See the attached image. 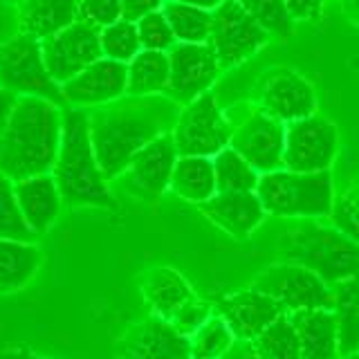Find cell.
Segmentation results:
<instances>
[{
  "label": "cell",
  "instance_id": "1",
  "mask_svg": "<svg viewBox=\"0 0 359 359\" xmlns=\"http://www.w3.org/2000/svg\"><path fill=\"white\" fill-rule=\"evenodd\" d=\"M180 110L182 106L166 95H126L108 106L88 110L95 155L108 182L121 177L144 146L166 133H173Z\"/></svg>",
  "mask_w": 359,
  "mask_h": 359
},
{
  "label": "cell",
  "instance_id": "17",
  "mask_svg": "<svg viewBox=\"0 0 359 359\" xmlns=\"http://www.w3.org/2000/svg\"><path fill=\"white\" fill-rule=\"evenodd\" d=\"M119 359H191V339L162 317L133 325L117 346Z\"/></svg>",
  "mask_w": 359,
  "mask_h": 359
},
{
  "label": "cell",
  "instance_id": "2",
  "mask_svg": "<svg viewBox=\"0 0 359 359\" xmlns=\"http://www.w3.org/2000/svg\"><path fill=\"white\" fill-rule=\"evenodd\" d=\"M63 110L39 97H20L0 137V173L11 182L52 173L61 149Z\"/></svg>",
  "mask_w": 359,
  "mask_h": 359
},
{
  "label": "cell",
  "instance_id": "25",
  "mask_svg": "<svg viewBox=\"0 0 359 359\" xmlns=\"http://www.w3.org/2000/svg\"><path fill=\"white\" fill-rule=\"evenodd\" d=\"M171 191L196 207L216 196L218 187L211 157H180L171 177Z\"/></svg>",
  "mask_w": 359,
  "mask_h": 359
},
{
  "label": "cell",
  "instance_id": "39",
  "mask_svg": "<svg viewBox=\"0 0 359 359\" xmlns=\"http://www.w3.org/2000/svg\"><path fill=\"white\" fill-rule=\"evenodd\" d=\"M166 0H121V18L130 22H140L144 16L162 11Z\"/></svg>",
  "mask_w": 359,
  "mask_h": 359
},
{
  "label": "cell",
  "instance_id": "33",
  "mask_svg": "<svg viewBox=\"0 0 359 359\" xmlns=\"http://www.w3.org/2000/svg\"><path fill=\"white\" fill-rule=\"evenodd\" d=\"M236 341V334L227 325L220 314L213 317L202 325V328L191 337V357L194 359H220L229 353V348Z\"/></svg>",
  "mask_w": 359,
  "mask_h": 359
},
{
  "label": "cell",
  "instance_id": "24",
  "mask_svg": "<svg viewBox=\"0 0 359 359\" xmlns=\"http://www.w3.org/2000/svg\"><path fill=\"white\" fill-rule=\"evenodd\" d=\"M43 252L36 243L0 238V294H11L25 287L39 274Z\"/></svg>",
  "mask_w": 359,
  "mask_h": 359
},
{
  "label": "cell",
  "instance_id": "12",
  "mask_svg": "<svg viewBox=\"0 0 359 359\" xmlns=\"http://www.w3.org/2000/svg\"><path fill=\"white\" fill-rule=\"evenodd\" d=\"M229 146L238 155H243L261 175L278 171V168H283L285 123L252 106L233 123Z\"/></svg>",
  "mask_w": 359,
  "mask_h": 359
},
{
  "label": "cell",
  "instance_id": "43",
  "mask_svg": "<svg viewBox=\"0 0 359 359\" xmlns=\"http://www.w3.org/2000/svg\"><path fill=\"white\" fill-rule=\"evenodd\" d=\"M171 3H182V5H194L200 9H207V11H216L224 0H171Z\"/></svg>",
  "mask_w": 359,
  "mask_h": 359
},
{
  "label": "cell",
  "instance_id": "27",
  "mask_svg": "<svg viewBox=\"0 0 359 359\" xmlns=\"http://www.w3.org/2000/svg\"><path fill=\"white\" fill-rule=\"evenodd\" d=\"M171 65H168V52H151L142 50L128 63V97H155L166 95Z\"/></svg>",
  "mask_w": 359,
  "mask_h": 359
},
{
  "label": "cell",
  "instance_id": "10",
  "mask_svg": "<svg viewBox=\"0 0 359 359\" xmlns=\"http://www.w3.org/2000/svg\"><path fill=\"white\" fill-rule=\"evenodd\" d=\"M337 153H339V130L328 117L312 115L285 126L283 168H287V171H330Z\"/></svg>",
  "mask_w": 359,
  "mask_h": 359
},
{
  "label": "cell",
  "instance_id": "9",
  "mask_svg": "<svg viewBox=\"0 0 359 359\" xmlns=\"http://www.w3.org/2000/svg\"><path fill=\"white\" fill-rule=\"evenodd\" d=\"M254 106L287 126L317 115V93L292 67H269L254 86Z\"/></svg>",
  "mask_w": 359,
  "mask_h": 359
},
{
  "label": "cell",
  "instance_id": "38",
  "mask_svg": "<svg viewBox=\"0 0 359 359\" xmlns=\"http://www.w3.org/2000/svg\"><path fill=\"white\" fill-rule=\"evenodd\" d=\"M328 218L337 231H341L346 238H351L355 245H359V209L346 196L334 198V205Z\"/></svg>",
  "mask_w": 359,
  "mask_h": 359
},
{
  "label": "cell",
  "instance_id": "11",
  "mask_svg": "<svg viewBox=\"0 0 359 359\" xmlns=\"http://www.w3.org/2000/svg\"><path fill=\"white\" fill-rule=\"evenodd\" d=\"M269 39L272 36L238 3L224 0L213 11L207 45L216 54L220 70H229V67L241 65L261 48H265Z\"/></svg>",
  "mask_w": 359,
  "mask_h": 359
},
{
  "label": "cell",
  "instance_id": "36",
  "mask_svg": "<svg viewBox=\"0 0 359 359\" xmlns=\"http://www.w3.org/2000/svg\"><path fill=\"white\" fill-rule=\"evenodd\" d=\"M213 317V308L209 306L207 301H202V299H191L187 301L182 308H180L171 319V325L180 332V334H184V337H194L202 325H205L209 319Z\"/></svg>",
  "mask_w": 359,
  "mask_h": 359
},
{
  "label": "cell",
  "instance_id": "32",
  "mask_svg": "<svg viewBox=\"0 0 359 359\" xmlns=\"http://www.w3.org/2000/svg\"><path fill=\"white\" fill-rule=\"evenodd\" d=\"M99 41H101V54H104V59L117 63L128 65L142 52L137 25L123 18L104 29H99Z\"/></svg>",
  "mask_w": 359,
  "mask_h": 359
},
{
  "label": "cell",
  "instance_id": "23",
  "mask_svg": "<svg viewBox=\"0 0 359 359\" xmlns=\"http://www.w3.org/2000/svg\"><path fill=\"white\" fill-rule=\"evenodd\" d=\"M142 294L155 312V317L171 319L187 301L196 299L189 280L173 267H153L144 274Z\"/></svg>",
  "mask_w": 359,
  "mask_h": 359
},
{
  "label": "cell",
  "instance_id": "8",
  "mask_svg": "<svg viewBox=\"0 0 359 359\" xmlns=\"http://www.w3.org/2000/svg\"><path fill=\"white\" fill-rule=\"evenodd\" d=\"M252 287L267 294L283 314L332 308V287L310 269L294 263L280 261L265 267L256 274Z\"/></svg>",
  "mask_w": 359,
  "mask_h": 359
},
{
  "label": "cell",
  "instance_id": "16",
  "mask_svg": "<svg viewBox=\"0 0 359 359\" xmlns=\"http://www.w3.org/2000/svg\"><path fill=\"white\" fill-rule=\"evenodd\" d=\"M128 65L110 59H99L83 72L61 86L67 108L93 110L108 106L112 101L126 97Z\"/></svg>",
  "mask_w": 359,
  "mask_h": 359
},
{
  "label": "cell",
  "instance_id": "34",
  "mask_svg": "<svg viewBox=\"0 0 359 359\" xmlns=\"http://www.w3.org/2000/svg\"><path fill=\"white\" fill-rule=\"evenodd\" d=\"M0 238L20 241V243H34V233L22 213L18 209V200L14 194V182L0 173Z\"/></svg>",
  "mask_w": 359,
  "mask_h": 359
},
{
  "label": "cell",
  "instance_id": "46",
  "mask_svg": "<svg viewBox=\"0 0 359 359\" xmlns=\"http://www.w3.org/2000/svg\"><path fill=\"white\" fill-rule=\"evenodd\" d=\"M5 3H9V5H20L22 0H5Z\"/></svg>",
  "mask_w": 359,
  "mask_h": 359
},
{
  "label": "cell",
  "instance_id": "28",
  "mask_svg": "<svg viewBox=\"0 0 359 359\" xmlns=\"http://www.w3.org/2000/svg\"><path fill=\"white\" fill-rule=\"evenodd\" d=\"M213 160V171H216V187L218 194H250L256 191L261 173L236 153L231 146L222 149Z\"/></svg>",
  "mask_w": 359,
  "mask_h": 359
},
{
  "label": "cell",
  "instance_id": "26",
  "mask_svg": "<svg viewBox=\"0 0 359 359\" xmlns=\"http://www.w3.org/2000/svg\"><path fill=\"white\" fill-rule=\"evenodd\" d=\"M330 310L339 337V357L359 353V278L332 285Z\"/></svg>",
  "mask_w": 359,
  "mask_h": 359
},
{
  "label": "cell",
  "instance_id": "29",
  "mask_svg": "<svg viewBox=\"0 0 359 359\" xmlns=\"http://www.w3.org/2000/svg\"><path fill=\"white\" fill-rule=\"evenodd\" d=\"M164 16L171 25L175 41L177 43H191V45H202L209 41L211 34V22H213V11L200 9L194 5H182V3H168L164 5Z\"/></svg>",
  "mask_w": 359,
  "mask_h": 359
},
{
  "label": "cell",
  "instance_id": "47",
  "mask_svg": "<svg viewBox=\"0 0 359 359\" xmlns=\"http://www.w3.org/2000/svg\"><path fill=\"white\" fill-rule=\"evenodd\" d=\"M29 359H52V357H34V355H32Z\"/></svg>",
  "mask_w": 359,
  "mask_h": 359
},
{
  "label": "cell",
  "instance_id": "45",
  "mask_svg": "<svg viewBox=\"0 0 359 359\" xmlns=\"http://www.w3.org/2000/svg\"><path fill=\"white\" fill-rule=\"evenodd\" d=\"M337 359H359V353H353V355H344V357H337Z\"/></svg>",
  "mask_w": 359,
  "mask_h": 359
},
{
  "label": "cell",
  "instance_id": "15",
  "mask_svg": "<svg viewBox=\"0 0 359 359\" xmlns=\"http://www.w3.org/2000/svg\"><path fill=\"white\" fill-rule=\"evenodd\" d=\"M177 160L180 153L173 135L166 133L162 137L153 140L149 146H144L130 160L119 180L128 194L144 200H155L166 194V189H171V177Z\"/></svg>",
  "mask_w": 359,
  "mask_h": 359
},
{
  "label": "cell",
  "instance_id": "14",
  "mask_svg": "<svg viewBox=\"0 0 359 359\" xmlns=\"http://www.w3.org/2000/svg\"><path fill=\"white\" fill-rule=\"evenodd\" d=\"M168 65H171V76H168L166 97L180 106H187L209 93L220 74V63L207 43L173 45L168 50Z\"/></svg>",
  "mask_w": 359,
  "mask_h": 359
},
{
  "label": "cell",
  "instance_id": "37",
  "mask_svg": "<svg viewBox=\"0 0 359 359\" xmlns=\"http://www.w3.org/2000/svg\"><path fill=\"white\" fill-rule=\"evenodd\" d=\"M79 20L104 29L121 20V0H79Z\"/></svg>",
  "mask_w": 359,
  "mask_h": 359
},
{
  "label": "cell",
  "instance_id": "6",
  "mask_svg": "<svg viewBox=\"0 0 359 359\" xmlns=\"http://www.w3.org/2000/svg\"><path fill=\"white\" fill-rule=\"evenodd\" d=\"M0 88L16 97H39L65 106L61 86L45 65L41 41L25 34H16L0 45Z\"/></svg>",
  "mask_w": 359,
  "mask_h": 359
},
{
  "label": "cell",
  "instance_id": "4",
  "mask_svg": "<svg viewBox=\"0 0 359 359\" xmlns=\"http://www.w3.org/2000/svg\"><path fill=\"white\" fill-rule=\"evenodd\" d=\"M280 261L310 269L330 287L359 278V245L346 238L332 224L303 220L280 231L276 241Z\"/></svg>",
  "mask_w": 359,
  "mask_h": 359
},
{
  "label": "cell",
  "instance_id": "44",
  "mask_svg": "<svg viewBox=\"0 0 359 359\" xmlns=\"http://www.w3.org/2000/svg\"><path fill=\"white\" fill-rule=\"evenodd\" d=\"M344 196H346L348 200H351V202H353V205H355V207L359 209V180H357V182H355V184H353L351 189H348V191H346V194H344Z\"/></svg>",
  "mask_w": 359,
  "mask_h": 359
},
{
  "label": "cell",
  "instance_id": "22",
  "mask_svg": "<svg viewBox=\"0 0 359 359\" xmlns=\"http://www.w3.org/2000/svg\"><path fill=\"white\" fill-rule=\"evenodd\" d=\"M287 317L297 330L303 359L339 357V337L332 310H301Z\"/></svg>",
  "mask_w": 359,
  "mask_h": 359
},
{
  "label": "cell",
  "instance_id": "13",
  "mask_svg": "<svg viewBox=\"0 0 359 359\" xmlns=\"http://www.w3.org/2000/svg\"><path fill=\"white\" fill-rule=\"evenodd\" d=\"M41 50L45 65L59 86L67 83L99 59H104L99 29L83 20H76L67 29L41 41Z\"/></svg>",
  "mask_w": 359,
  "mask_h": 359
},
{
  "label": "cell",
  "instance_id": "7",
  "mask_svg": "<svg viewBox=\"0 0 359 359\" xmlns=\"http://www.w3.org/2000/svg\"><path fill=\"white\" fill-rule=\"evenodd\" d=\"M233 123L218 108L213 93H205L182 106L173 126V142L180 157H216L231 142Z\"/></svg>",
  "mask_w": 359,
  "mask_h": 359
},
{
  "label": "cell",
  "instance_id": "5",
  "mask_svg": "<svg viewBox=\"0 0 359 359\" xmlns=\"http://www.w3.org/2000/svg\"><path fill=\"white\" fill-rule=\"evenodd\" d=\"M256 196L267 216L287 220L328 218L337 198L330 171L294 173L287 168L263 173L258 180Z\"/></svg>",
  "mask_w": 359,
  "mask_h": 359
},
{
  "label": "cell",
  "instance_id": "35",
  "mask_svg": "<svg viewBox=\"0 0 359 359\" xmlns=\"http://www.w3.org/2000/svg\"><path fill=\"white\" fill-rule=\"evenodd\" d=\"M137 25V34H140V43L142 50H151V52H168L177 45L175 34L168 25V20L164 16V11H155V14L144 16Z\"/></svg>",
  "mask_w": 359,
  "mask_h": 359
},
{
  "label": "cell",
  "instance_id": "42",
  "mask_svg": "<svg viewBox=\"0 0 359 359\" xmlns=\"http://www.w3.org/2000/svg\"><path fill=\"white\" fill-rule=\"evenodd\" d=\"M341 11L353 25L359 27V0H341Z\"/></svg>",
  "mask_w": 359,
  "mask_h": 359
},
{
  "label": "cell",
  "instance_id": "20",
  "mask_svg": "<svg viewBox=\"0 0 359 359\" xmlns=\"http://www.w3.org/2000/svg\"><path fill=\"white\" fill-rule=\"evenodd\" d=\"M18 209L34 233H45L56 222L63 207V196L52 173L34 175L14 182Z\"/></svg>",
  "mask_w": 359,
  "mask_h": 359
},
{
  "label": "cell",
  "instance_id": "31",
  "mask_svg": "<svg viewBox=\"0 0 359 359\" xmlns=\"http://www.w3.org/2000/svg\"><path fill=\"white\" fill-rule=\"evenodd\" d=\"M233 3H238L269 36L285 41L294 32V18L285 0H233Z\"/></svg>",
  "mask_w": 359,
  "mask_h": 359
},
{
  "label": "cell",
  "instance_id": "40",
  "mask_svg": "<svg viewBox=\"0 0 359 359\" xmlns=\"http://www.w3.org/2000/svg\"><path fill=\"white\" fill-rule=\"evenodd\" d=\"M294 20H319L325 0H285Z\"/></svg>",
  "mask_w": 359,
  "mask_h": 359
},
{
  "label": "cell",
  "instance_id": "30",
  "mask_svg": "<svg viewBox=\"0 0 359 359\" xmlns=\"http://www.w3.org/2000/svg\"><path fill=\"white\" fill-rule=\"evenodd\" d=\"M252 348L258 359H303L297 330L287 314L278 317L267 330L258 334Z\"/></svg>",
  "mask_w": 359,
  "mask_h": 359
},
{
  "label": "cell",
  "instance_id": "21",
  "mask_svg": "<svg viewBox=\"0 0 359 359\" xmlns=\"http://www.w3.org/2000/svg\"><path fill=\"white\" fill-rule=\"evenodd\" d=\"M79 20V0H22L18 5V34L45 41Z\"/></svg>",
  "mask_w": 359,
  "mask_h": 359
},
{
  "label": "cell",
  "instance_id": "41",
  "mask_svg": "<svg viewBox=\"0 0 359 359\" xmlns=\"http://www.w3.org/2000/svg\"><path fill=\"white\" fill-rule=\"evenodd\" d=\"M18 99L20 97L11 95L9 90L0 88V137H3V133L9 126V119H11V115H14V108L18 104Z\"/></svg>",
  "mask_w": 359,
  "mask_h": 359
},
{
  "label": "cell",
  "instance_id": "18",
  "mask_svg": "<svg viewBox=\"0 0 359 359\" xmlns=\"http://www.w3.org/2000/svg\"><path fill=\"white\" fill-rule=\"evenodd\" d=\"M216 314L227 321L236 339L254 341L263 330H267L278 317H283L276 303L254 287L231 292L216 303Z\"/></svg>",
  "mask_w": 359,
  "mask_h": 359
},
{
  "label": "cell",
  "instance_id": "48",
  "mask_svg": "<svg viewBox=\"0 0 359 359\" xmlns=\"http://www.w3.org/2000/svg\"><path fill=\"white\" fill-rule=\"evenodd\" d=\"M191 359H194V357H191Z\"/></svg>",
  "mask_w": 359,
  "mask_h": 359
},
{
  "label": "cell",
  "instance_id": "3",
  "mask_svg": "<svg viewBox=\"0 0 359 359\" xmlns=\"http://www.w3.org/2000/svg\"><path fill=\"white\" fill-rule=\"evenodd\" d=\"M52 175L59 184L65 205L72 207H115L117 200L97 162L90 115L81 108L63 110L61 149L56 155Z\"/></svg>",
  "mask_w": 359,
  "mask_h": 359
},
{
  "label": "cell",
  "instance_id": "19",
  "mask_svg": "<svg viewBox=\"0 0 359 359\" xmlns=\"http://www.w3.org/2000/svg\"><path fill=\"white\" fill-rule=\"evenodd\" d=\"M198 209L211 224H216L224 233L238 241L250 238L267 216L256 191H250V194H216L207 202L198 205Z\"/></svg>",
  "mask_w": 359,
  "mask_h": 359
}]
</instances>
